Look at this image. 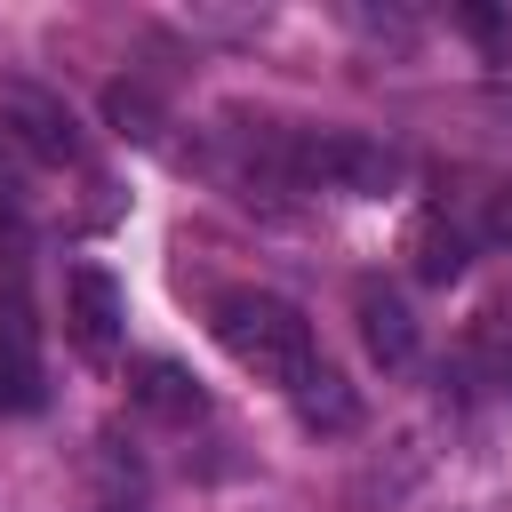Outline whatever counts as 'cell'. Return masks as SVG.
<instances>
[{
    "label": "cell",
    "mask_w": 512,
    "mask_h": 512,
    "mask_svg": "<svg viewBox=\"0 0 512 512\" xmlns=\"http://www.w3.org/2000/svg\"><path fill=\"white\" fill-rule=\"evenodd\" d=\"M0 256H24V208L8 184H0Z\"/></svg>",
    "instance_id": "obj_14"
},
{
    "label": "cell",
    "mask_w": 512,
    "mask_h": 512,
    "mask_svg": "<svg viewBox=\"0 0 512 512\" xmlns=\"http://www.w3.org/2000/svg\"><path fill=\"white\" fill-rule=\"evenodd\" d=\"M480 232H488L496 248H512V184H488V192H480Z\"/></svg>",
    "instance_id": "obj_13"
},
{
    "label": "cell",
    "mask_w": 512,
    "mask_h": 512,
    "mask_svg": "<svg viewBox=\"0 0 512 512\" xmlns=\"http://www.w3.org/2000/svg\"><path fill=\"white\" fill-rule=\"evenodd\" d=\"M288 184H320V192H344V200H376L400 184V152L376 144V136H352V128H296L288 136Z\"/></svg>",
    "instance_id": "obj_2"
},
{
    "label": "cell",
    "mask_w": 512,
    "mask_h": 512,
    "mask_svg": "<svg viewBox=\"0 0 512 512\" xmlns=\"http://www.w3.org/2000/svg\"><path fill=\"white\" fill-rule=\"evenodd\" d=\"M64 336H72L80 360H112L120 352V288H112V272H96V264L64 272Z\"/></svg>",
    "instance_id": "obj_4"
},
{
    "label": "cell",
    "mask_w": 512,
    "mask_h": 512,
    "mask_svg": "<svg viewBox=\"0 0 512 512\" xmlns=\"http://www.w3.org/2000/svg\"><path fill=\"white\" fill-rule=\"evenodd\" d=\"M208 328H216V344H224L248 376H264V384H280V392H296V384L320 368L312 320H304L288 296H272V288H224V296L208 304Z\"/></svg>",
    "instance_id": "obj_1"
},
{
    "label": "cell",
    "mask_w": 512,
    "mask_h": 512,
    "mask_svg": "<svg viewBox=\"0 0 512 512\" xmlns=\"http://www.w3.org/2000/svg\"><path fill=\"white\" fill-rule=\"evenodd\" d=\"M472 352L488 360V376H496V384H504V400H512V320H504V312H480Z\"/></svg>",
    "instance_id": "obj_11"
},
{
    "label": "cell",
    "mask_w": 512,
    "mask_h": 512,
    "mask_svg": "<svg viewBox=\"0 0 512 512\" xmlns=\"http://www.w3.org/2000/svg\"><path fill=\"white\" fill-rule=\"evenodd\" d=\"M288 400H296V416H304L312 432H352V424H360V400H352V384H344L336 368H312Z\"/></svg>",
    "instance_id": "obj_10"
},
{
    "label": "cell",
    "mask_w": 512,
    "mask_h": 512,
    "mask_svg": "<svg viewBox=\"0 0 512 512\" xmlns=\"http://www.w3.org/2000/svg\"><path fill=\"white\" fill-rule=\"evenodd\" d=\"M128 400H136L144 416H160V424H192V416L208 408V392H200L176 360H136V368H128Z\"/></svg>",
    "instance_id": "obj_8"
},
{
    "label": "cell",
    "mask_w": 512,
    "mask_h": 512,
    "mask_svg": "<svg viewBox=\"0 0 512 512\" xmlns=\"http://www.w3.org/2000/svg\"><path fill=\"white\" fill-rule=\"evenodd\" d=\"M88 512H152V472L120 432L88 440Z\"/></svg>",
    "instance_id": "obj_6"
},
{
    "label": "cell",
    "mask_w": 512,
    "mask_h": 512,
    "mask_svg": "<svg viewBox=\"0 0 512 512\" xmlns=\"http://www.w3.org/2000/svg\"><path fill=\"white\" fill-rule=\"evenodd\" d=\"M408 264H416V280H432V288L464 280V264H472L464 224H448L440 208H432V216H416V224H408Z\"/></svg>",
    "instance_id": "obj_9"
},
{
    "label": "cell",
    "mask_w": 512,
    "mask_h": 512,
    "mask_svg": "<svg viewBox=\"0 0 512 512\" xmlns=\"http://www.w3.org/2000/svg\"><path fill=\"white\" fill-rule=\"evenodd\" d=\"M352 312H360L368 360H384V368H408V360H416V320H408V304H400L384 280H360V288H352Z\"/></svg>",
    "instance_id": "obj_7"
},
{
    "label": "cell",
    "mask_w": 512,
    "mask_h": 512,
    "mask_svg": "<svg viewBox=\"0 0 512 512\" xmlns=\"http://www.w3.org/2000/svg\"><path fill=\"white\" fill-rule=\"evenodd\" d=\"M48 400V368H40V328L16 296H0V416H32Z\"/></svg>",
    "instance_id": "obj_5"
},
{
    "label": "cell",
    "mask_w": 512,
    "mask_h": 512,
    "mask_svg": "<svg viewBox=\"0 0 512 512\" xmlns=\"http://www.w3.org/2000/svg\"><path fill=\"white\" fill-rule=\"evenodd\" d=\"M0 144L40 160V168H72L80 160V120L64 112V96H48L32 80H0Z\"/></svg>",
    "instance_id": "obj_3"
},
{
    "label": "cell",
    "mask_w": 512,
    "mask_h": 512,
    "mask_svg": "<svg viewBox=\"0 0 512 512\" xmlns=\"http://www.w3.org/2000/svg\"><path fill=\"white\" fill-rule=\"evenodd\" d=\"M104 112L120 120V136H152V96H144V88H112Z\"/></svg>",
    "instance_id": "obj_12"
}]
</instances>
